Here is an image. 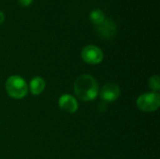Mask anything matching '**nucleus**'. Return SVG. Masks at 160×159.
<instances>
[{
    "mask_svg": "<svg viewBox=\"0 0 160 159\" xmlns=\"http://www.w3.org/2000/svg\"><path fill=\"white\" fill-rule=\"evenodd\" d=\"M74 93L76 97L82 101H92L95 100L99 94V85L93 76L82 74L79 76L74 82Z\"/></svg>",
    "mask_w": 160,
    "mask_h": 159,
    "instance_id": "1",
    "label": "nucleus"
},
{
    "mask_svg": "<svg viewBox=\"0 0 160 159\" xmlns=\"http://www.w3.org/2000/svg\"><path fill=\"white\" fill-rule=\"evenodd\" d=\"M7 94L14 99H22L28 93V85L23 78L19 75L8 77L5 83Z\"/></svg>",
    "mask_w": 160,
    "mask_h": 159,
    "instance_id": "2",
    "label": "nucleus"
},
{
    "mask_svg": "<svg viewBox=\"0 0 160 159\" xmlns=\"http://www.w3.org/2000/svg\"><path fill=\"white\" fill-rule=\"evenodd\" d=\"M137 107L143 112H153L158 110L160 106V96L158 93L150 92L142 94L136 100Z\"/></svg>",
    "mask_w": 160,
    "mask_h": 159,
    "instance_id": "3",
    "label": "nucleus"
},
{
    "mask_svg": "<svg viewBox=\"0 0 160 159\" xmlns=\"http://www.w3.org/2000/svg\"><path fill=\"white\" fill-rule=\"evenodd\" d=\"M81 55L82 60L89 65H98L104 58L102 50L96 45H87L83 47Z\"/></svg>",
    "mask_w": 160,
    "mask_h": 159,
    "instance_id": "4",
    "label": "nucleus"
},
{
    "mask_svg": "<svg viewBox=\"0 0 160 159\" xmlns=\"http://www.w3.org/2000/svg\"><path fill=\"white\" fill-rule=\"evenodd\" d=\"M102 100L106 102H113L117 100L121 95V90L118 84L114 82H109L106 83L98 94Z\"/></svg>",
    "mask_w": 160,
    "mask_h": 159,
    "instance_id": "5",
    "label": "nucleus"
},
{
    "mask_svg": "<svg viewBox=\"0 0 160 159\" xmlns=\"http://www.w3.org/2000/svg\"><path fill=\"white\" fill-rule=\"evenodd\" d=\"M58 105L62 111H64L68 113H74L78 111V108H79L77 99L69 94L62 95L59 97Z\"/></svg>",
    "mask_w": 160,
    "mask_h": 159,
    "instance_id": "6",
    "label": "nucleus"
},
{
    "mask_svg": "<svg viewBox=\"0 0 160 159\" xmlns=\"http://www.w3.org/2000/svg\"><path fill=\"white\" fill-rule=\"evenodd\" d=\"M97 31L104 38H111L116 33V24L112 20H105L100 25L97 26Z\"/></svg>",
    "mask_w": 160,
    "mask_h": 159,
    "instance_id": "7",
    "label": "nucleus"
},
{
    "mask_svg": "<svg viewBox=\"0 0 160 159\" xmlns=\"http://www.w3.org/2000/svg\"><path fill=\"white\" fill-rule=\"evenodd\" d=\"M46 88V82L41 77H35L30 81L29 91L34 96H38L43 93Z\"/></svg>",
    "mask_w": 160,
    "mask_h": 159,
    "instance_id": "8",
    "label": "nucleus"
},
{
    "mask_svg": "<svg viewBox=\"0 0 160 159\" xmlns=\"http://www.w3.org/2000/svg\"><path fill=\"white\" fill-rule=\"evenodd\" d=\"M90 21L95 25H100L105 21V14L101 9H94L90 13Z\"/></svg>",
    "mask_w": 160,
    "mask_h": 159,
    "instance_id": "9",
    "label": "nucleus"
},
{
    "mask_svg": "<svg viewBox=\"0 0 160 159\" xmlns=\"http://www.w3.org/2000/svg\"><path fill=\"white\" fill-rule=\"evenodd\" d=\"M149 87L153 92L158 93L160 90V79L158 75H153L150 79H149Z\"/></svg>",
    "mask_w": 160,
    "mask_h": 159,
    "instance_id": "10",
    "label": "nucleus"
},
{
    "mask_svg": "<svg viewBox=\"0 0 160 159\" xmlns=\"http://www.w3.org/2000/svg\"><path fill=\"white\" fill-rule=\"evenodd\" d=\"M32 2H33V0H19V4L23 7H29L32 4Z\"/></svg>",
    "mask_w": 160,
    "mask_h": 159,
    "instance_id": "11",
    "label": "nucleus"
},
{
    "mask_svg": "<svg viewBox=\"0 0 160 159\" xmlns=\"http://www.w3.org/2000/svg\"><path fill=\"white\" fill-rule=\"evenodd\" d=\"M4 21H5V14H4V12H3V11H1V10H0V24H1V23H3V22H4Z\"/></svg>",
    "mask_w": 160,
    "mask_h": 159,
    "instance_id": "12",
    "label": "nucleus"
}]
</instances>
